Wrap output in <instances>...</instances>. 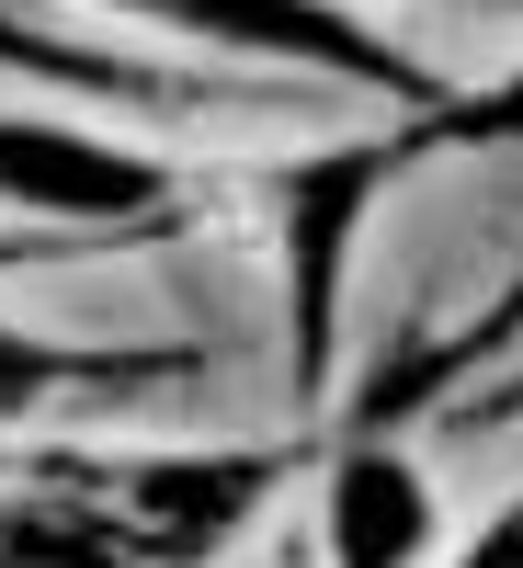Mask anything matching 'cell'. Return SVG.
Masks as SVG:
<instances>
[{
  "label": "cell",
  "instance_id": "6da1fadb",
  "mask_svg": "<svg viewBox=\"0 0 523 568\" xmlns=\"http://www.w3.org/2000/svg\"><path fill=\"white\" fill-rule=\"evenodd\" d=\"M0 194L34 205V216H125V205H149L160 182L137 160H114V149L58 136V125H0Z\"/></svg>",
  "mask_w": 523,
  "mask_h": 568
},
{
  "label": "cell",
  "instance_id": "7a4b0ae2",
  "mask_svg": "<svg viewBox=\"0 0 523 568\" xmlns=\"http://www.w3.org/2000/svg\"><path fill=\"white\" fill-rule=\"evenodd\" d=\"M375 149H353V160H319L308 182H296V329H308V364L330 353V273H342V240H353V205L375 194Z\"/></svg>",
  "mask_w": 523,
  "mask_h": 568
},
{
  "label": "cell",
  "instance_id": "3957f363",
  "mask_svg": "<svg viewBox=\"0 0 523 568\" xmlns=\"http://www.w3.org/2000/svg\"><path fill=\"white\" fill-rule=\"evenodd\" d=\"M421 478L410 466H388V455H353L342 466V489H330V557L342 568H399L410 546H421Z\"/></svg>",
  "mask_w": 523,
  "mask_h": 568
},
{
  "label": "cell",
  "instance_id": "277c9868",
  "mask_svg": "<svg viewBox=\"0 0 523 568\" xmlns=\"http://www.w3.org/2000/svg\"><path fill=\"white\" fill-rule=\"evenodd\" d=\"M137 12H171V23H205L228 45H284V58H330L353 80H388V58L375 45H353L330 12H308V0H137Z\"/></svg>",
  "mask_w": 523,
  "mask_h": 568
},
{
  "label": "cell",
  "instance_id": "5b68a950",
  "mask_svg": "<svg viewBox=\"0 0 523 568\" xmlns=\"http://www.w3.org/2000/svg\"><path fill=\"white\" fill-rule=\"evenodd\" d=\"M34 387H58V353H34V342H12V329H0V409H23Z\"/></svg>",
  "mask_w": 523,
  "mask_h": 568
},
{
  "label": "cell",
  "instance_id": "8992f818",
  "mask_svg": "<svg viewBox=\"0 0 523 568\" xmlns=\"http://www.w3.org/2000/svg\"><path fill=\"white\" fill-rule=\"evenodd\" d=\"M455 136H523V80L512 91H490V103H466V125Z\"/></svg>",
  "mask_w": 523,
  "mask_h": 568
},
{
  "label": "cell",
  "instance_id": "52a82bcc",
  "mask_svg": "<svg viewBox=\"0 0 523 568\" xmlns=\"http://www.w3.org/2000/svg\"><path fill=\"white\" fill-rule=\"evenodd\" d=\"M466 568H523V511H512V524H501V535H490L479 557H466Z\"/></svg>",
  "mask_w": 523,
  "mask_h": 568
},
{
  "label": "cell",
  "instance_id": "ba28073f",
  "mask_svg": "<svg viewBox=\"0 0 523 568\" xmlns=\"http://www.w3.org/2000/svg\"><path fill=\"white\" fill-rule=\"evenodd\" d=\"M512 398H523V387H512Z\"/></svg>",
  "mask_w": 523,
  "mask_h": 568
}]
</instances>
